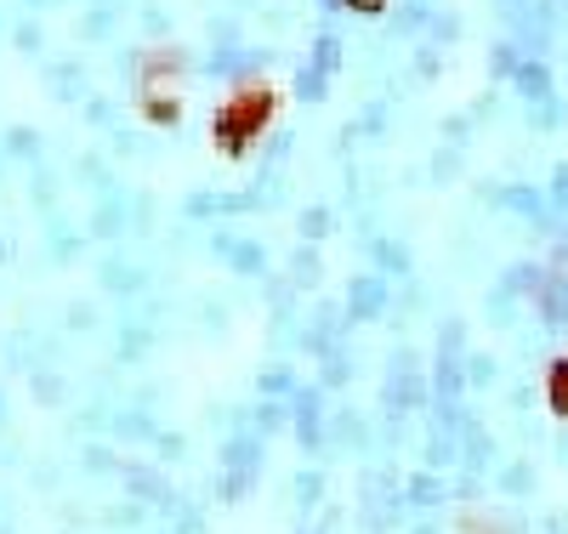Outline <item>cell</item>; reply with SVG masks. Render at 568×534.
Returning a JSON list of instances; mask_svg holds the SVG:
<instances>
[{
	"label": "cell",
	"mask_w": 568,
	"mask_h": 534,
	"mask_svg": "<svg viewBox=\"0 0 568 534\" xmlns=\"http://www.w3.org/2000/svg\"><path fill=\"white\" fill-rule=\"evenodd\" d=\"M551 399H557V410H568V359L551 370Z\"/></svg>",
	"instance_id": "1"
},
{
	"label": "cell",
	"mask_w": 568,
	"mask_h": 534,
	"mask_svg": "<svg viewBox=\"0 0 568 534\" xmlns=\"http://www.w3.org/2000/svg\"><path fill=\"white\" fill-rule=\"evenodd\" d=\"M358 7H382V0H358Z\"/></svg>",
	"instance_id": "2"
}]
</instances>
